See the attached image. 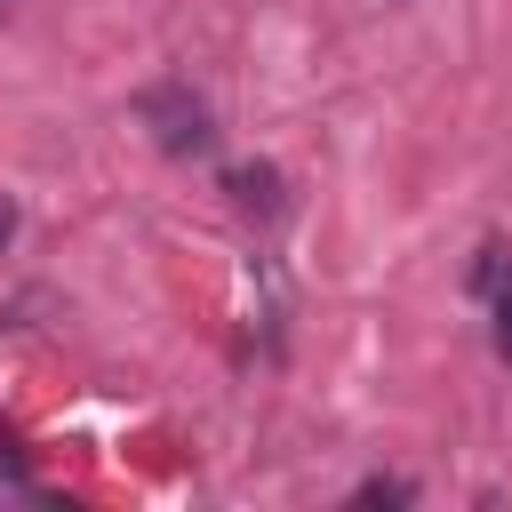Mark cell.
<instances>
[{"label": "cell", "mask_w": 512, "mask_h": 512, "mask_svg": "<svg viewBox=\"0 0 512 512\" xmlns=\"http://www.w3.org/2000/svg\"><path fill=\"white\" fill-rule=\"evenodd\" d=\"M472 288H480V296H504V288H512V248H504V240H488V248H480Z\"/></svg>", "instance_id": "3"}, {"label": "cell", "mask_w": 512, "mask_h": 512, "mask_svg": "<svg viewBox=\"0 0 512 512\" xmlns=\"http://www.w3.org/2000/svg\"><path fill=\"white\" fill-rule=\"evenodd\" d=\"M496 352H504V360H512V288H504V296H496Z\"/></svg>", "instance_id": "5"}, {"label": "cell", "mask_w": 512, "mask_h": 512, "mask_svg": "<svg viewBox=\"0 0 512 512\" xmlns=\"http://www.w3.org/2000/svg\"><path fill=\"white\" fill-rule=\"evenodd\" d=\"M136 112H144V128H152V144L160 152H176V160H192V152H208V104L184 88V80H152L144 96H136Z\"/></svg>", "instance_id": "1"}, {"label": "cell", "mask_w": 512, "mask_h": 512, "mask_svg": "<svg viewBox=\"0 0 512 512\" xmlns=\"http://www.w3.org/2000/svg\"><path fill=\"white\" fill-rule=\"evenodd\" d=\"M224 192H232L240 216H280V168H264V160H240L224 176Z\"/></svg>", "instance_id": "2"}, {"label": "cell", "mask_w": 512, "mask_h": 512, "mask_svg": "<svg viewBox=\"0 0 512 512\" xmlns=\"http://www.w3.org/2000/svg\"><path fill=\"white\" fill-rule=\"evenodd\" d=\"M8 232H16V208H8V200H0V240H8Z\"/></svg>", "instance_id": "6"}, {"label": "cell", "mask_w": 512, "mask_h": 512, "mask_svg": "<svg viewBox=\"0 0 512 512\" xmlns=\"http://www.w3.org/2000/svg\"><path fill=\"white\" fill-rule=\"evenodd\" d=\"M408 496H416L408 480H360L352 488V504H408Z\"/></svg>", "instance_id": "4"}]
</instances>
